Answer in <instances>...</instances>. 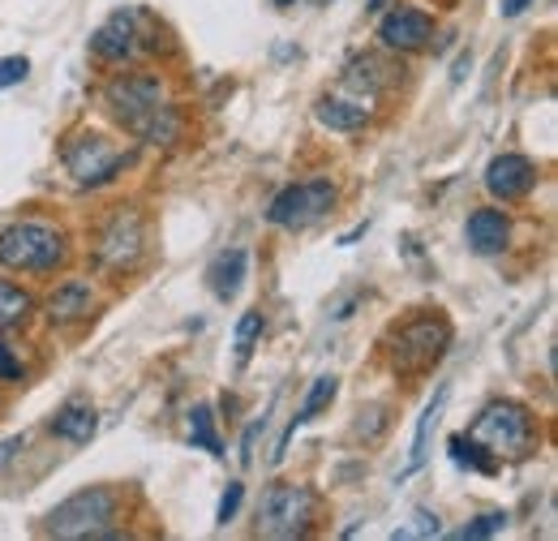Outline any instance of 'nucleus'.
Wrapping results in <instances>:
<instances>
[{
    "mask_svg": "<svg viewBox=\"0 0 558 541\" xmlns=\"http://www.w3.org/2000/svg\"><path fill=\"white\" fill-rule=\"evenodd\" d=\"M104 99H108L112 117L134 137L150 142V146H172L181 137V117H177V108L163 104V86L150 73H121V77H112Z\"/></svg>",
    "mask_w": 558,
    "mask_h": 541,
    "instance_id": "f257e3e1",
    "label": "nucleus"
},
{
    "mask_svg": "<svg viewBox=\"0 0 558 541\" xmlns=\"http://www.w3.org/2000/svg\"><path fill=\"white\" fill-rule=\"evenodd\" d=\"M464 438L477 443L489 460H520L533 447V417L515 400H494L477 412V421L469 425Z\"/></svg>",
    "mask_w": 558,
    "mask_h": 541,
    "instance_id": "f03ea898",
    "label": "nucleus"
},
{
    "mask_svg": "<svg viewBox=\"0 0 558 541\" xmlns=\"http://www.w3.org/2000/svg\"><path fill=\"white\" fill-rule=\"evenodd\" d=\"M117 494L104 490V485H90V490H77L70 494L61 507L48 512V533L52 538H65V541H86V538H117Z\"/></svg>",
    "mask_w": 558,
    "mask_h": 541,
    "instance_id": "7ed1b4c3",
    "label": "nucleus"
},
{
    "mask_svg": "<svg viewBox=\"0 0 558 541\" xmlns=\"http://www.w3.org/2000/svg\"><path fill=\"white\" fill-rule=\"evenodd\" d=\"M61 263H65V237L52 224L22 219L0 232V267L44 275V270H57Z\"/></svg>",
    "mask_w": 558,
    "mask_h": 541,
    "instance_id": "20e7f679",
    "label": "nucleus"
},
{
    "mask_svg": "<svg viewBox=\"0 0 558 541\" xmlns=\"http://www.w3.org/2000/svg\"><path fill=\"white\" fill-rule=\"evenodd\" d=\"M447 348H451V323L442 314H417L387 336V357L400 374H421L438 365Z\"/></svg>",
    "mask_w": 558,
    "mask_h": 541,
    "instance_id": "39448f33",
    "label": "nucleus"
},
{
    "mask_svg": "<svg viewBox=\"0 0 558 541\" xmlns=\"http://www.w3.org/2000/svg\"><path fill=\"white\" fill-rule=\"evenodd\" d=\"M318 494L296 481H279L258 503V533L263 538H305L314 525Z\"/></svg>",
    "mask_w": 558,
    "mask_h": 541,
    "instance_id": "423d86ee",
    "label": "nucleus"
},
{
    "mask_svg": "<svg viewBox=\"0 0 558 541\" xmlns=\"http://www.w3.org/2000/svg\"><path fill=\"white\" fill-rule=\"evenodd\" d=\"M130 159H134L130 151L112 146L108 137L99 134H82L65 146V168H70V177L77 185H108L117 172L130 168Z\"/></svg>",
    "mask_w": 558,
    "mask_h": 541,
    "instance_id": "0eeeda50",
    "label": "nucleus"
},
{
    "mask_svg": "<svg viewBox=\"0 0 558 541\" xmlns=\"http://www.w3.org/2000/svg\"><path fill=\"white\" fill-rule=\"evenodd\" d=\"M327 211H336V185L331 181H301V185L279 190L267 206V219L276 228H310Z\"/></svg>",
    "mask_w": 558,
    "mask_h": 541,
    "instance_id": "6e6552de",
    "label": "nucleus"
},
{
    "mask_svg": "<svg viewBox=\"0 0 558 541\" xmlns=\"http://www.w3.org/2000/svg\"><path fill=\"white\" fill-rule=\"evenodd\" d=\"M138 22H142L138 9H121V13H112V17L95 31L90 52H95L99 61H108V65H125V61H134V57L142 52Z\"/></svg>",
    "mask_w": 558,
    "mask_h": 541,
    "instance_id": "1a4fd4ad",
    "label": "nucleus"
},
{
    "mask_svg": "<svg viewBox=\"0 0 558 541\" xmlns=\"http://www.w3.org/2000/svg\"><path fill=\"white\" fill-rule=\"evenodd\" d=\"M99 263L104 267H134L142 254V219L134 211H117L99 232Z\"/></svg>",
    "mask_w": 558,
    "mask_h": 541,
    "instance_id": "9d476101",
    "label": "nucleus"
},
{
    "mask_svg": "<svg viewBox=\"0 0 558 541\" xmlns=\"http://www.w3.org/2000/svg\"><path fill=\"white\" fill-rule=\"evenodd\" d=\"M537 185V164L529 155H498L489 159L486 168V190L502 203H515V199H529Z\"/></svg>",
    "mask_w": 558,
    "mask_h": 541,
    "instance_id": "9b49d317",
    "label": "nucleus"
},
{
    "mask_svg": "<svg viewBox=\"0 0 558 541\" xmlns=\"http://www.w3.org/2000/svg\"><path fill=\"white\" fill-rule=\"evenodd\" d=\"M378 39L391 48V52H421L429 39H434V22L429 13L421 9H396L378 22Z\"/></svg>",
    "mask_w": 558,
    "mask_h": 541,
    "instance_id": "f8f14e48",
    "label": "nucleus"
},
{
    "mask_svg": "<svg viewBox=\"0 0 558 541\" xmlns=\"http://www.w3.org/2000/svg\"><path fill=\"white\" fill-rule=\"evenodd\" d=\"M464 241H469V250L477 259H494V254H502L511 245V219L502 211H494V206H482V211L469 215Z\"/></svg>",
    "mask_w": 558,
    "mask_h": 541,
    "instance_id": "ddd939ff",
    "label": "nucleus"
},
{
    "mask_svg": "<svg viewBox=\"0 0 558 541\" xmlns=\"http://www.w3.org/2000/svg\"><path fill=\"white\" fill-rule=\"evenodd\" d=\"M336 392H340V378L336 374H323V378H314V387H310V396H305V405H301V412L288 421V430H283V438H279L276 456H271V465H279L283 456H288V443H292V434L305 425V421H314L323 408H331V400H336Z\"/></svg>",
    "mask_w": 558,
    "mask_h": 541,
    "instance_id": "4468645a",
    "label": "nucleus"
},
{
    "mask_svg": "<svg viewBox=\"0 0 558 541\" xmlns=\"http://www.w3.org/2000/svg\"><path fill=\"white\" fill-rule=\"evenodd\" d=\"M90 305H95L90 284H86V279H65V284L48 297L44 314H48V323H77V318L90 314Z\"/></svg>",
    "mask_w": 558,
    "mask_h": 541,
    "instance_id": "2eb2a0df",
    "label": "nucleus"
},
{
    "mask_svg": "<svg viewBox=\"0 0 558 541\" xmlns=\"http://www.w3.org/2000/svg\"><path fill=\"white\" fill-rule=\"evenodd\" d=\"M245 270H250V254H245V250H223L207 270L210 292H215L219 301H232V297L241 292V284H245Z\"/></svg>",
    "mask_w": 558,
    "mask_h": 541,
    "instance_id": "dca6fc26",
    "label": "nucleus"
},
{
    "mask_svg": "<svg viewBox=\"0 0 558 541\" xmlns=\"http://www.w3.org/2000/svg\"><path fill=\"white\" fill-rule=\"evenodd\" d=\"M99 430V412L86 405V400H70L52 417V434L65 438V443H90Z\"/></svg>",
    "mask_w": 558,
    "mask_h": 541,
    "instance_id": "f3484780",
    "label": "nucleus"
},
{
    "mask_svg": "<svg viewBox=\"0 0 558 541\" xmlns=\"http://www.w3.org/2000/svg\"><path fill=\"white\" fill-rule=\"evenodd\" d=\"M314 117H318V125H327L336 134H356V130H365L369 108L365 104H352V99H318L314 104Z\"/></svg>",
    "mask_w": 558,
    "mask_h": 541,
    "instance_id": "a211bd4d",
    "label": "nucleus"
},
{
    "mask_svg": "<svg viewBox=\"0 0 558 541\" xmlns=\"http://www.w3.org/2000/svg\"><path fill=\"white\" fill-rule=\"evenodd\" d=\"M442 405H447V392H438V396L425 405V412H421L417 438H413V456H409L404 477H413L417 469H425V460H429V438H434V425H438V417H442Z\"/></svg>",
    "mask_w": 558,
    "mask_h": 541,
    "instance_id": "6ab92c4d",
    "label": "nucleus"
},
{
    "mask_svg": "<svg viewBox=\"0 0 558 541\" xmlns=\"http://www.w3.org/2000/svg\"><path fill=\"white\" fill-rule=\"evenodd\" d=\"M31 310H35L31 292H22L17 284L0 279V332H9V327H17V323H26V314H31Z\"/></svg>",
    "mask_w": 558,
    "mask_h": 541,
    "instance_id": "aec40b11",
    "label": "nucleus"
},
{
    "mask_svg": "<svg viewBox=\"0 0 558 541\" xmlns=\"http://www.w3.org/2000/svg\"><path fill=\"white\" fill-rule=\"evenodd\" d=\"M190 443L210 452L215 460H223V443H219V434H215V412H210V405H198L190 412Z\"/></svg>",
    "mask_w": 558,
    "mask_h": 541,
    "instance_id": "412c9836",
    "label": "nucleus"
},
{
    "mask_svg": "<svg viewBox=\"0 0 558 541\" xmlns=\"http://www.w3.org/2000/svg\"><path fill=\"white\" fill-rule=\"evenodd\" d=\"M451 460H456V469H469V473H494V469H498L486 452H482L477 443H469L464 434L451 438Z\"/></svg>",
    "mask_w": 558,
    "mask_h": 541,
    "instance_id": "4be33fe9",
    "label": "nucleus"
},
{
    "mask_svg": "<svg viewBox=\"0 0 558 541\" xmlns=\"http://www.w3.org/2000/svg\"><path fill=\"white\" fill-rule=\"evenodd\" d=\"M258 336H263V314H258V310L241 314V323H236V361H241V365L254 357V344H258Z\"/></svg>",
    "mask_w": 558,
    "mask_h": 541,
    "instance_id": "5701e85b",
    "label": "nucleus"
},
{
    "mask_svg": "<svg viewBox=\"0 0 558 541\" xmlns=\"http://www.w3.org/2000/svg\"><path fill=\"white\" fill-rule=\"evenodd\" d=\"M502 529H507V512H489V516H477L473 525L456 529L451 538H456V541H477V538H494V533H502Z\"/></svg>",
    "mask_w": 558,
    "mask_h": 541,
    "instance_id": "b1692460",
    "label": "nucleus"
},
{
    "mask_svg": "<svg viewBox=\"0 0 558 541\" xmlns=\"http://www.w3.org/2000/svg\"><path fill=\"white\" fill-rule=\"evenodd\" d=\"M413 538H442V525H438L434 512H413V520L396 529V541H413Z\"/></svg>",
    "mask_w": 558,
    "mask_h": 541,
    "instance_id": "393cba45",
    "label": "nucleus"
},
{
    "mask_svg": "<svg viewBox=\"0 0 558 541\" xmlns=\"http://www.w3.org/2000/svg\"><path fill=\"white\" fill-rule=\"evenodd\" d=\"M241 498H245V485H241V481H228V490H223V498H219V512H215V520H219V525L236 520V512H241Z\"/></svg>",
    "mask_w": 558,
    "mask_h": 541,
    "instance_id": "a878e982",
    "label": "nucleus"
},
{
    "mask_svg": "<svg viewBox=\"0 0 558 541\" xmlns=\"http://www.w3.org/2000/svg\"><path fill=\"white\" fill-rule=\"evenodd\" d=\"M26 73H31V61H26V57H0V91L26 82Z\"/></svg>",
    "mask_w": 558,
    "mask_h": 541,
    "instance_id": "bb28decb",
    "label": "nucleus"
},
{
    "mask_svg": "<svg viewBox=\"0 0 558 541\" xmlns=\"http://www.w3.org/2000/svg\"><path fill=\"white\" fill-rule=\"evenodd\" d=\"M0 378H4V383L22 378V365H17V357H13V348H9V344H0Z\"/></svg>",
    "mask_w": 558,
    "mask_h": 541,
    "instance_id": "cd10ccee",
    "label": "nucleus"
},
{
    "mask_svg": "<svg viewBox=\"0 0 558 541\" xmlns=\"http://www.w3.org/2000/svg\"><path fill=\"white\" fill-rule=\"evenodd\" d=\"M263 425H267V417H263V421H254V425L245 430V443H241V465H254V443H258Z\"/></svg>",
    "mask_w": 558,
    "mask_h": 541,
    "instance_id": "c85d7f7f",
    "label": "nucleus"
},
{
    "mask_svg": "<svg viewBox=\"0 0 558 541\" xmlns=\"http://www.w3.org/2000/svg\"><path fill=\"white\" fill-rule=\"evenodd\" d=\"M22 447H26V438H22V434H13V438H4V443H0V469H4V465H9V460H13L17 452H22Z\"/></svg>",
    "mask_w": 558,
    "mask_h": 541,
    "instance_id": "c756f323",
    "label": "nucleus"
},
{
    "mask_svg": "<svg viewBox=\"0 0 558 541\" xmlns=\"http://www.w3.org/2000/svg\"><path fill=\"white\" fill-rule=\"evenodd\" d=\"M529 4H533V0H502V13H507V17H520Z\"/></svg>",
    "mask_w": 558,
    "mask_h": 541,
    "instance_id": "7c9ffc66",
    "label": "nucleus"
},
{
    "mask_svg": "<svg viewBox=\"0 0 558 541\" xmlns=\"http://www.w3.org/2000/svg\"><path fill=\"white\" fill-rule=\"evenodd\" d=\"M271 4H279V9H288V4H296V0H271Z\"/></svg>",
    "mask_w": 558,
    "mask_h": 541,
    "instance_id": "2f4dec72",
    "label": "nucleus"
}]
</instances>
